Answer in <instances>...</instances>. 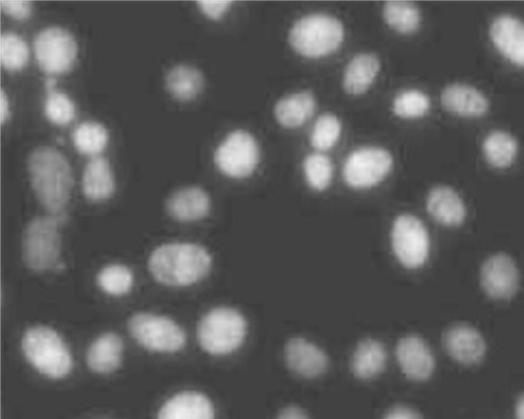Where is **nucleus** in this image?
Here are the masks:
<instances>
[{
  "instance_id": "nucleus-1",
  "label": "nucleus",
  "mask_w": 524,
  "mask_h": 419,
  "mask_svg": "<svg viewBox=\"0 0 524 419\" xmlns=\"http://www.w3.org/2000/svg\"><path fill=\"white\" fill-rule=\"evenodd\" d=\"M28 170L38 201L49 215L63 224L68 218L67 208L74 187L68 159L54 147L40 146L31 152Z\"/></svg>"
},
{
  "instance_id": "nucleus-2",
  "label": "nucleus",
  "mask_w": 524,
  "mask_h": 419,
  "mask_svg": "<svg viewBox=\"0 0 524 419\" xmlns=\"http://www.w3.org/2000/svg\"><path fill=\"white\" fill-rule=\"evenodd\" d=\"M208 251L188 242L159 247L149 258V270L159 282L169 286H189L201 281L211 269Z\"/></svg>"
},
{
  "instance_id": "nucleus-3",
  "label": "nucleus",
  "mask_w": 524,
  "mask_h": 419,
  "mask_svg": "<svg viewBox=\"0 0 524 419\" xmlns=\"http://www.w3.org/2000/svg\"><path fill=\"white\" fill-rule=\"evenodd\" d=\"M342 22L327 14H311L295 22L290 31L292 48L301 56L321 58L341 47L344 40Z\"/></svg>"
},
{
  "instance_id": "nucleus-4",
  "label": "nucleus",
  "mask_w": 524,
  "mask_h": 419,
  "mask_svg": "<svg viewBox=\"0 0 524 419\" xmlns=\"http://www.w3.org/2000/svg\"><path fill=\"white\" fill-rule=\"evenodd\" d=\"M21 347L27 360L48 378L63 379L73 368L68 346L50 327L35 326L28 329Z\"/></svg>"
},
{
  "instance_id": "nucleus-5",
  "label": "nucleus",
  "mask_w": 524,
  "mask_h": 419,
  "mask_svg": "<svg viewBox=\"0 0 524 419\" xmlns=\"http://www.w3.org/2000/svg\"><path fill=\"white\" fill-rule=\"evenodd\" d=\"M246 335V319L230 307L214 308L198 327L200 345L213 356L231 354L243 344Z\"/></svg>"
},
{
  "instance_id": "nucleus-6",
  "label": "nucleus",
  "mask_w": 524,
  "mask_h": 419,
  "mask_svg": "<svg viewBox=\"0 0 524 419\" xmlns=\"http://www.w3.org/2000/svg\"><path fill=\"white\" fill-rule=\"evenodd\" d=\"M60 225L59 220L51 215L31 220L23 241L24 260L30 270L42 273L60 267Z\"/></svg>"
},
{
  "instance_id": "nucleus-7",
  "label": "nucleus",
  "mask_w": 524,
  "mask_h": 419,
  "mask_svg": "<svg viewBox=\"0 0 524 419\" xmlns=\"http://www.w3.org/2000/svg\"><path fill=\"white\" fill-rule=\"evenodd\" d=\"M34 52L40 70L54 76L68 73L74 68L78 46L71 32L60 27H50L35 37Z\"/></svg>"
},
{
  "instance_id": "nucleus-8",
  "label": "nucleus",
  "mask_w": 524,
  "mask_h": 419,
  "mask_svg": "<svg viewBox=\"0 0 524 419\" xmlns=\"http://www.w3.org/2000/svg\"><path fill=\"white\" fill-rule=\"evenodd\" d=\"M260 162V148L246 130H235L217 147L214 163L231 179L242 180L254 173Z\"/></svg>"
},
{
  "instance_id": "nucleus-9",
  "label": "nucleus",
  "mask_w": 524,
  "mask_h": 419,
  "mask_svg": "<svg viewBox=\"0 0 524 419\" xmlns=\"http://www.w3.org/2000/svg\"><path fill=\"white\" fill-rule=\"evenodd\" d=\"M129 333L143 347L157 352H177L184 348L183 328L169 318L141 313L129 319Z\"/></svg>"
},
{
  "instance_id": "nucleus-10",
  "label": "nucleus",
  "mask_w": 524,
  "mask_h": 419,
  "mask_svg": "<svg viewBox=\"0 0 524 419\" xmlns=\"http://www.w3.org/2000/svg\"><path fill=\"white\" fill-rule=\"evenodd\" d=\"M392 249L407 269L424 266L429 257L430 239L421 220L410 214L400 215L393 223Z\"/></svg>"
},
{
  "instance_id": "nucleus-11",
  "label": "nucleus",
  "mask_w": 524,
  "mask_h": 419,
  "mask_svg": "<svg viewBox=\"0 0 524 419\" xmlns=\"http://www.w3.org/2000/svg\"><path fill=\"white\" fill-rule=\"evenodd\" d=\"M393 166L390 152L381 147H362L351 153L344 164L346 184L355 189H369L386 179Z\"/></svg>"
},
{
  "instance_id": "nucleus-12",
  "label": "nucleus",
  "mask_w": 524,
  "mask_h": 419,
  "mask_svg": "<svg viewBox=\"0 0 524 419\" xmlns=\"http://www.w3.org/2000/svg\"><path fill=\"white\" fill-rule=\"evenodd\" d=\"M519 271L515 261L507 254L489 257L480 271V283L486 294L496 300H508L519 289Z\"/></svg>"
},
{
  "instance_id": "nucleus-13",
  "label": "nucleus",
  "mask_w": 524,
  "mask_h": 419,
  "mask_svg": "<svg viewBox=\"0 0 524 419\" xmlns=\"http://www.w3.org/2000/svg\"><path fill=\"white\" fill-rule=\"evenodd\" d=\"M399 365L405 376L416 382L427 381L435 368L429 345L417 335L402 338L396 350Z\"/></svg>"
},
{
  "instance_id": "nucleus-14",
  "label": "nucleus",
  "mask_w": 524,
  "mask_h": 419,
  "mask_svg": "<svg viewBox=\"0 0 524 419\" xmlns=\"http://www.w3.org/2000/svg\"><path fill=\"white\" fill-rule=\"evenodd\" d=\"M448 355L463 365H475L485 358L487 344L476 328L467 324L451 326L444 336Z\"/></svg>"
},
{
  "instance_id": "nucleus-15",
  "label": "nucleus",
  "mask_w": 524,
  "mask_h": 419,
  "mask_svg": "<svg viewBox=\"0 0 524 419\" xmlns=\"http://www.w3.org/2000/svg\"><path fill=\"white\" fill-rule=\"evenodd\" d=\"M288 367L305 379L320 377L329 368V357L318 345L301 337L288 341L285 347Z\"/></svg>"
},
{
  "instance_id": "nucleus-16",
  "label": "nucleus",
  "mask_w": 524,
  "mask_h": 419,
  "mask_svg": "<svg viewBox=\"0 0 524 419\" xmlns=\"http://www.w3.org/2000/svg\"><path fill=\"white\" fill-rule=\"evenodd\" d=\"M490 36L501 55L524 68V22L511 15H500L492 22Z\"/></svg>"
},
{
  "instance_id": "nucleus-17",
  "label": "nucleus",
  "mask_w": 524,
  "mask_h": 419,
  "mask_svg": "<svg viewBox=\"0 0 524 419\" xmlns=\"http://www.w3.org/2000/svg\"><path fill=\"white\" fill-rule=\"evenodd\" d=\"M168 214L180 223H193L206 217L211 209L208 193L196 186L180 189L167 200Z\"/></svg>"
},
{
  "instance_id": "nucleus-18",
  "label": "nucleus",
  "mask_w": 524,
  "mask_h": 419,
  "mask_svg": "<svg viewBox=\"0 0 524 419\" xmlns=\"http://www.w3.org/2000/svg\"><path fill=\"white\" fill-rule=\"evenodd\" d=\"M427 210L436 222L447 227L461 226L467 216L462 197L447 186H438L429 192Z\"/></svg>"
},
{
  "instance_id": "nucleus-19",
  "label": "nucleus",
  "mask_w": 524,
  "mask_h": 419,
  "mask_svg": "<svg viewBox=\"0 0 524 419\" xmlns=\"http://www.w3.org/2000/svg\"><path fill=\"white\" fill-rule=\"evenodd\" d=\"M442 104L448 112L467 118L484 116L489 101L477 88L466 84H452L442 94Z\"/></svg>"
},
{
  "instance_id": "nucleus-20",
  "label": "nucleus",
  "mask_w": 524,
  "mask_h": 419,
  "mask_svg": "<svg viewBox=\"0 0 524 419\" xmlns=\"http://www.w3.org/2000/svg\"><path fill=\"white\" fill-rule=\"evenodd\" d=\"M116 183L111 163L103 157L92 158L86 164L83 178L82 191L87 200L103 202L115 193Z\"/></svg>"
},
{
  "instance_id": "nucleus-21",
  "label": "nucleus",
  "mask_w": 524,
  "mask_h": 419,
  "mask_svg": "<svg viewBox=\"0 0 524 419\" xmlns=\"http://www.w3.org/2000/svg\"><path fill=\"white\" fill-rule=\"evenodd\" d=\"M158 419H214V408L206 395L188 391L173 396L162 407Z\"/></svg>"
},
{
  "instance_id": "nucleus-22",
  "label": "nucleus",
  "mask_w": 524,
  "mask_h": 419,
  "mask_svg": "<svg viewBox=\"0 0 524 419\" xmlns=\"http://www.w3.org/2000/svg\"><path fill=\"white\" fill-rule=\"evenodd\" d=\"M381 70L379 58L370 53L357 55L346 66L343 77L344 90L349 95L366 93L374 84Z\"/></svg>"
},
{
  "instance_id": "nucleus-23",
  "label": "nucleus",
  "mask_w": 524,
  "mask_h": 419,
  "mask_svg": "<svg viewBox=\"0 0 524 419\" xmlns=\"http://www.w3.org/2000/svg\"><path fill=\"white\" fill-rule=\"evenodd\" d=\"M165 86L173 99L180 102H190L203 93L205 78L203 73L194 66L179 64L173 66L167 73Z\"/></svg>"
},
{
  "instance_id": "nucleus-24",
  "label": "nucleus",
  "mask_w": 524,
  "mask_h": 419,
  "mask_svg": "<svg viewBox=\"0 0 524 419\" xmlns=\"http://www.w3.org/2000/svg\"><path fill=\"white\" fill-rule=\"evenodd\" d=\"M316 107L317 100L311 92L295 93L277 102L275 118L283 127L298 128L314 116Z\"/></svg>"
},
{
  "instance_id": "nucleus-25",
  "label": "nucleus",
  "mask_w": 524,
  "mask_h": 419,
  "mask_svg": "<svg viewBox=\"0 0 524 419\" xmlns=\"http://www.w3.org/2000/svg\"><path fill=\"white\" fill-rule=\"evenodd\" d=\"M123 348V341L118 335L104 334L96 339L87 350V365L99 374L112 373L121 365Z\"/></svg>"
},
{
  "instance_id": "nucleus-26",
  "label": "nucleus",
  "mask_w": 524,
  "mask_h": 419,
  "mask_svg": "<svg viewBox=\"0 0 524 419\" xmlns=\"http://www.w3.org/2000/svg\"><path fill=\"white\" fill-rule=\"evenodd\" d=\"M386 363L385 346L378 340L366 339L354 351L352 370L358 379L370 380L384 371Z\"/></svg>"
},
{
  "instance_id": "nucleus-27",
  "label": "nucleus",
  "mask_w": 524,
  "mask_h": 419,
  "mask_svg": "<svg viewBox=\"0 0 524 419\" xmlns=\"http://www.w3.org/2000/svg\"><path fill=\"white\" fill-rule=\"evenodd\" d=\"M487 162L495 168H507L513 164L518 152L515 138L506 131H493L483 143Z\"/></svg>"
},
{
  "instance_id": "nucleus-28",
  "label": "nucleus",
  "mask_w": 524,
  "mask_h": 419,
  "mask_svg": "<svg viewBox=\"0 0 524 419\" xmlns=\"http://www.w3.org/2000/svg\"><path fill=\"white\" fill-rule=\"evenodd\" d=\"M386 24L398 33L412 34L421 26L420 9L408 2H390L383 9Z\"/></svg>"
},
{
  "instance_id": "nucleus-29",
  "label": "nucleus",
  "mask_w": 524,
  "mask_h": 419,
  "mask_svg": "<svg viewBox=\"0 0 524 419\" xmlns=\"http://www.w3.org/2000/svg\"><path fill=\"white\" fill-rule=\"evenodd\" d=\"M108 141V130L98 122H84L75 129L73 134L76 149L87 157H100Z\"/></svg>"
},
{
  "instance_id": "nucleus-30",
  "label": "nucleus",
  "mask_w": 524,
  "mask_h": 419,
  "mask_svg": "<svg viewBox=\"0 0 524 419\" xmlns=\"http://www.w3.org/2000/svg\"><path fill=\"white\" fill-rule=\"evenodd\" d=\"M30 51L27 42L15 33L0 36V63L9 72L24 70L29 62Z\"/></svg>"
},
{
  "instance_id": "nucleus-31",
  "label": "nucleus",
  "mask_w": 524,
  "mask_h": 419,
  "mask_svg": "<svg viewBox=\"0 0 524 419\" xmlns=\"http://www.w3.org/2000/svg\"><path fill=\"white\" fill-rule=\"evenodd\" d=\"M303 171L305 179L314 190L324 191L331 186L334 165L330 157L323 152H315L305 158Z\"/></svg>"
},
{
  "instance_id": "nucleus-32",
  "label": "nucleus",
  "mask_w": 524,
  "mask_h": 419,
  "mask_svg": "<svg viewBox=\"0 0 524 419\" xmlns=\"http://www.w3.org/2000/svg\"><path fill=\"white\" fill-rule=\"evenodd\" d=\"M97 281L103 292L118 297L133 288L134 275L122 264H111L100 271Z\"/></svg>"
},
{
  "instance_id": "nucleus-33",
  "label": "nucleus",
  "mask_w": 524,
  "mask_h": 419,
  "mask_svg": "<svg viewBox=\"0 0 524 419\" xmlns=\"http://www.w3.org/2000/svg\"><path fill=\"white\" fill-rule=\"evenodd\" d=\"M393 112L402 119H419L429 113L431 101L419 90H407L393 100Z\"/></svg>"
},
{
  "instance_id": "nucleus-34",
  "label": "nucleus",
  "mask_w": 524,
  "mask_h": 419,
  "mask_svg": "<svg viewBox=\"0 0 524 419\" xmlns=\"http://www.w3.org/2000/svg\"><path fill=\"white\" fill-rule=\"evenodd\" d=\"M341 132L342 124L336 115H322L316 121L312 131V146L318 152L330 150L338 143Z\"/></svg>"
},
{
  "instance_id": "nucleus-35",
  "label": "nucleus",
  "mask_w": 524,
  "mask_h": 419,
  "mask_svg": "<svg viewBox=\"0 0 524 419\" xmlns=\"http://www.w3.org/2000/svg\"><path fill=\"white\" fill-rule=\"evenodd\" d=\"M45 115L55 125H68L76 117V106L67 94L53 90L46 98Z\"/></svg>"
},
{
  "instance_id": "nucleus-36",
  "label": "nucleus",
  "mask_w": 524,
  "mask_h": 419,
  "mask_svg": "<svg viewBox=\"0 0 524 419\" xmlns=\"http://www.w3.org/2000/svg\"><path fill=\"white\" fill-rule=\"evenodd\" d=\"M0 8L3 13L19 21L30 19L34 11L33 4L26 0H2Z\"/></svg>"
},
{
  "instance_id": "nucleus-37",
  "label": "nucleus",
  "mask_w": 524,
  "mask_h": 419,
  "mask_svg": "<svg viewBox=\"0 0 524 419\" xmlns=\"http://www.w3.org/2000/svg\"><path fill=\"white\" fill-rule=\"evenodd\" d=\"M202 13L212 20L222 19L231 9V2H199Z\"/></svg>"
},
{
  "instance_id": "nucleus-38",
  "label": "nucleus",
  "mask_w": 524,
  "mask_h": 419,
  "mask_svg": "<svg viewBox=\"0 0 524 419\" xmlns=\"http://www.w3.org/2000/svg\"><path fill=\"white\" fill-rule=\"evenodd\" d=\"M384 419H423L416 411L408 407L399 406L392 408L384 417Z\"/></svg>"
},
{
  "instance_id": "nucleus-39",
  "label": "nucleus",
  "mask_w": 524,
  "mask_h": 419,
  "mask_svg": "<svg viewBox=\"0 0 524 419\" xmlns=\"http://www.w3.org/2000/svg\"><path fill=\"white\" fill-rule=\"evenodd\" d=\"M11 116L10 101L7 93L2 90L0 92V123L3 125L8 122Z\"/></svg>"
},
{
  "instance_id": "nucleus-40",
  "label": "nucleus",
  "mask_w": 524,
  "mask_h": 419,
  "mask_svg": "<svg viewBox=\"0 0 524 419\" xmlns=\"http://www.w3.org/2000/svg\"><path fill=\"white\" fill-rule=\"evenodd\" d=\"M277 419H309V416L298 407H288L279 414Z\"/></svg>"
},
{
  "instance_id": "nucleus-41",
  "label": "nucleus",
  "mask_w": 524,
  "mask_h": 419,
  "mask_svg": "<svg viewBox=\"0 0 524 419\" xmlns=\"http://www.w3.org/2000/svg\"><path fill=\"white\" fill-rule=\"evenodd\" d=\"M515 415L516 419H524V393H522L517 400Z\"/></svg>"
},
{
  "instance_id": "nucleus-42",
  "label": "nucleus",
  "mask_w": 524,
  "mask_h": 419,
  "mask_svg": "<svg viewBox=\"0 0 524 419\" xmlns=\"http://www.w3.org/2000/svg\"><path fill=\"white\" fill-rule=\"evenodd\" d=\"M56 83H57V80L54 77H50L46 81L47 91L50 92V91L56 90Z\"/></svg>"
}]
</instances>
